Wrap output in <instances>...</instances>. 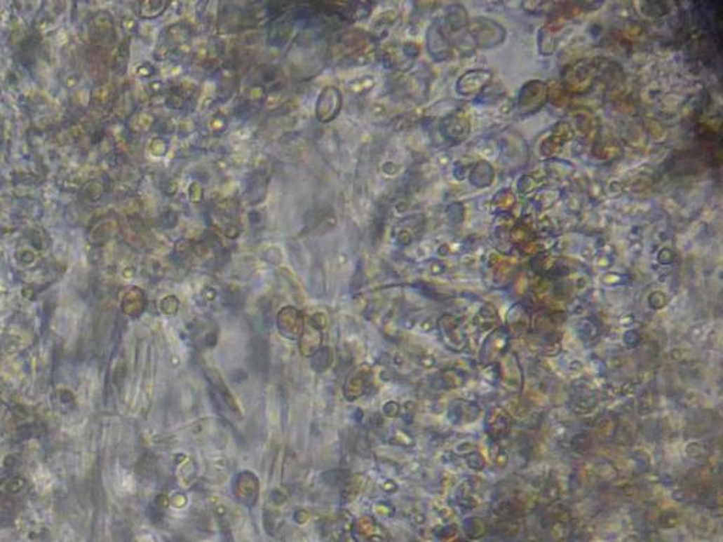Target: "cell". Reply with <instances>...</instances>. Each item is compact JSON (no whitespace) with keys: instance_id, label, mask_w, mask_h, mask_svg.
Wrapping results in <instances>:
<instances>
[{"instance_id":"obj_1","label":"cell","mask_w":723,"mask_h":542,"mask_svg":"<svg viewBox=\"0 0 723 542\" xmlns=\"http://www.w3.org/2000/svg\"><path fill=\"white\" fill-rule=\"evenodd\" d=\"M342 107V93L337 86H325L316 103V116L320 123H331Z\"/></svg>"},{"instance_id":"obj_3","label":"cell","mask_w":723,"mask_h":542,"mask_svg":"<svg viewBox=\"0 0 723 542\" xmlns=\"http://www.w3.org/2000/svg\"><path fill=\"white\" fill-rule=\"evenodd\" d=\"M227 128V119L224 115H215L211 118L210 121V130L214 133V135H218L221 132H224Z\"/></svg>"},{"instance_id":"obj_2","label":"cell","mask_w":723,"mask_h":542,"mask_svg":"<svg viewBox=\"0 0 723 542\" xmlns=\"http://www.w3.org/2000/svg\"><path fill=\"white\" fill-rule=\"evenodd\" d=\"M266 189H267V177L257 172L253 177V179L249 182V187L246 189L249 205H256L257 202L263 201L266 196Z\"/></svg>"}]
</instances>
